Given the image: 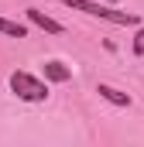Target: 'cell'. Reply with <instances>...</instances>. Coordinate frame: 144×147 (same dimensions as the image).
Instances as JSON below:
<instances>
[{
  "label": "cell",
  "mask_w": 144,
  "mask_h": 147,
  "mask_svg": "<svg viewBox=\"0 0 144 147\" xmlns=\"http://www.w3.org/2000/svg\"><path fill=\"white\" fill-rule=\"evenodd\" d=\"M96 92H100L107 103H113V106H130V96H127V92H120V89H113V86H107V82H100V86H96Z\"/></svg>",
  "instance_id": "obj_5"
},
{
  "label": "cell",
  "mask_w": 144,
  "mask_h": 147,
  "mask_svg": "<svg viewBox=\"0 0 144 147\" xmlns=\"http://www.w3.org/2000/svg\"><path fill=\"white\" fill-rule=\"evenodd\" d=\"M134 55H144V28L134 34Z\"/></svg>",
  "instance_id": "obj_7"
},
{
  "label": "cell",
  "mask_w": 144,
  "mask_h": 147,
  "mask_svg": "<svg viewBox=\"0 0 144 147\" xmlns=\"http://www.w3.org/2000/svg\"><path fill=\"white\" fill-rule=\"evenodd\" d=\"M103 3H120V0H103Z\"/></svg>",
  "instance_id": "obj_8"
},
{
  "label": "cell",
  "mask_w": 144,
  "mask_h": 147,
  "mask_svg": "<svg viewBox=\"0 0 144 147\" xmlns=\"http://www.w3.org/2000/svg\"><path fill=\"white\" fill-rule=\"evenodd\" d=\"M45 79H48V82H69V79H72V69L52 58V62H45Z\"/></svg>",
  "instance_id": "obj_4"
},
{
  "label": "cell",
  "mask_w": 144,
  "mask_h": 147,
  "mask_svg": "<svg viewBox=\"0 0 144 147\" xmlns=\"http://www.w3.org/2000/svg\"><path fill=\"white\" fill-rule=\"evenodd\" d=\"M0 34H10V38H28V28H24V24H17V21H7V17H0Z\"/></svg>",
  "instance_id": "obj_6"
},
{
  "label": "cell",
  "mask_w": 144,
  "mask_h": 147,
  "mask_svg": "<svg viewBox=\"0 0 144 147\" xmlns=\"http://www.w3.org/2000/svg\"><path fill=\"white\" fill-rule=\"evenodd\" d=\"M28 21H31L35 28H41V31H48V34H62V31H65V28H62L58 21H52L48 14H41V10H35V7L28 10Z\"/></svg>",
  "instance_id": "obj_3"
},
{
  "label": "cell",
  "mask_w": 144,
  "mask_h": 147,
  "mask_svg": "<svg viewBox=\"0 0 144 147\" xmlns=\"http://www.w3.org/2000/svg\"><path fill=\"white\" fill-rule=\"evenodd\" d=\"M10 89H14V96L24 99V103H41V99H48V82L35 79L31 72H14L10 75Z\"/></svg>",
  "instance_id": "obj_2"
},
{
  "label": "cell",
  "mask_w": 144,
  "mask_h": 147,
  "mask_svg": "<svg viewBox=\"0 0 144 147\" xmlns=\"http://www.w3.org/2000/svg\"><path fill=\"white\" fill-rule=\"evenodd\" d=\"M65 7H75V10H82V14H89V17H103L110 24H137V14H127V10H110L107 3L100 0V3H93V0H62Z\"/></svg>",
  "instance_id": "obj_1"
}]
</instances>
